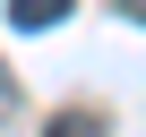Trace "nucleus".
I'll return each instance as SVG.
<instances>
[{
    "mask_svg": "<svg viewBox=\"0 0 146 137\" xmlns=\"http://www.w3.org/2000/svg\"><path fill=\"white\" fill-rule=\"evenodd\" d=\"M60 17H69V0H9V26H26V34H43Z\"/></svg>",
    "mask_w": 146,
    "mask_h": 137,
    "instance_id": "nucleus-1",
    "label": "nucleus"
},
{
    "mask_svg": "<svg viewBox=\"0 0 146 137\" xmlns=\"http://www.w3.org/2000/svg\"><path fill=\"white\" fill-rule=\"evenodd\" d=\"M43 137H112V120H103V111H60Z\"/></svg>",
    "mask_w": 146,
    "mask_h": 137,
    "instance_id": "nucleus-2",
    "label": "nucleus"
},
{
    "mask_svg": "<svg viewBox=\"0 0 146 137\" xmlns=\"http://www.w3.org/2000/svg\"><path fill=\"white\" fill-rule=\"evenodd\" d=\"M9 103H17V86H9V68H0V120H9Z\"/></svg>",
    "mask_w": 146,
    "mask_h": 137,
    "instance_id": "nucleus-3",
    "label": "nucleus"
}]
</instances>
